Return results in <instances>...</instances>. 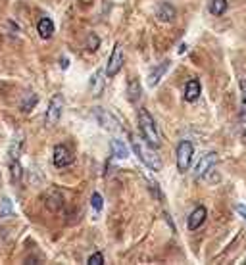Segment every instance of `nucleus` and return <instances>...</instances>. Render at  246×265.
I'll list each match as a JSON object with an SVG mask.
<instances>
[{
  "label": "nucleus",
  "instance_id": "1",
  "mask_svg": "<svg viewBox=\"0 0 246 265\" xmlns=\"http://www.w3.org/2000/svg\"><path fill=\"white\" fill-rule=\"evenodd\" d=\"M139 127H141V133L144 137V141L148 142L150 146L158 148L160 146V133H158V127H156V121L154 117L148 114V110L141 108L139 110Z\"/></svg>",
  "mask_w": 246,
  "mask_h": 265
},
{
  "label": "nucleus",
  "instance_id": "2",
  "mask_svg": "<svg viewBox=\"0 0 246 265\" xmlns=\"http://www.w3.org/2000/svg\"><path fill=\"white\" fill-rule=\"evenodd\" d=\"M131 146H133L135 154L139 156V159H141L146 167H150L152 171H160V169H162V159H160L158 156H156V152L152 150L154 146H152V148H148L150 144H148V146H146V144H142V142L139 141L137 137H133V135H131Z\"/></svg>",
  "mask_w": 246,
  "mask_h": 265
},
{
  "label": "nucleus",
  "instance_id": "3",
  "mask_svg": "<svg viewBox=\"0 0 246 265\" xmlns=\"http://www.w3.org/2000/svg\"><path fill=\"white\" fill-rule=\"evenodd\" d=\"M193 154H194V146L191 141H181L179 146H177V169L181 173L189 171L191 167V161H193Z\"/></svg>",
  "mask_w": 246,
  "mask_h": 265
},
{
  "label": "nucleus",
  "instance_id": "4",
  "mask_svg": "<svg viewBox=\"0 0 246 265\" xmlns=\"http://www.w3.org/2000/svg\"><path fill=\"white\" fill-rule=\"evenodd\" d=\"M62 110H64V96L62 94H54L48 102V110H46V115H44V121L48 127H54V125L60 121L62 117Z\"/></svg>",
  "mask_w": 246,
  "mask_h": 265
},
{
  "label": "nucleus",
  "instance_id": "5",
  "mask_svg": "<svg viewBox=\"0 0 246 265\" xmlns=\"http://www.w3.org/2000/svg\"><path fill=\"white\" fill-rule=\"evenodd\" d=\"M122 68H123V50L120 44H116V46H114V52H112L110 60H108L106 75H108V77H116Z\"/></svg>",
  "mask_w": 246,
  "mask_h": 265
},
{
  "label": "nucleus",
  "instance_id": "6",
  "mask_svg": "<svg viewBox=\"0 0 246 265\" xmlns=\"http://www.w3.org/2000/svg\"><path fill=\"white\" fill-rule=\"evenodd\" d=\"M54 165L56 167H68L73 163V154L70 152V148L68 146H64V144H58V146H54Z\"/></svg>",
  "mask_w": 246,
  "mask_h": 265
},
{
  "label": "nucleus",
  "instance_id": "7",
  "mask_svg": "<svg viewBox=\"0 0 246 265\" xmlns=\"http://www.w3.org/2000/svg\"><path fill=\"white\" fill-rule=\"evenodd\" d=\"M92 112H94L98 123L102 125L104 129H108V131H118V129H120V121H118L110 112H106L102 108H92Z\"/></svg>",
  "mask_w": 246,
  "mask_h": 265
},
{
  "label": "nucleus",
  "instance_id": "8",
  "mask_svg": "<svg viewBox=\"0 0 246 265\" xmlns=\"http://www.w3.org/2000/svg\"><path fill=\"white\" fill-rule=\"evenodd\" d=\"M217 163V154L215 152H210V154H204L202 159L198 161V165H196V169H194V175L198 177H204L206 173H210L211 169H213V165Z\"/></svg>",
  "mask_w": 246,
  "mask_h": 265
},
{
  "label": "nucleus",
  "instance_id": "9",
  "mask_svg": "<svg viewBox=\"0 0 246 265\" xmlns=\"http://www.w3.org/2000/svg\"><path fill=\"white\" fill-rule=\"evenodd\" d=\"M206 215H208L206 208H204V206H198V208H196V210H194V212L189 215V223H187V225H189V229H191V230L198 229V227H200V225L206 221Z\"/></svg>",
  "mask_w": 246,
  "mask_h": 265
},
{
  "label": "nucleus",
  "instance_id": "10",
  "mask_svg": "<svg viewBox=\"0 0 246 265\" xmlns=\"http://www.w3.org/2000/svg\"><path fill=\"white\" fill-rule=\"evenodd\" d=\"M106 71L104 70H98L94 73V77L90 79V90H92V96H100L104 92V85H106V79H104Z\"/></svg>",
  "mask_w": 246,
  "mask_h": 265
},
{
  "label": "nucleus",
  "instance_id": "11",
  "mask_svg": "<svg viewBox=\"0 0 246 265\" xmlns=\"http://www.w3.org/2000/svg\"><path fill=\"white\" fill-rule=\"evenodd\" d=\"M23 144H25V141H23V133H19L18 137H14V141H12L10 148H8V156H10V159H19L21 152H23Z\"/></svg>",
  "mask_w": 246,
  "mask_h": 265
},
{
  "label": "nucleus",
  "instance_id": "12",
  "mask_svg": "<svg viewBox=\"0 0 246 265\" xmlns=\"http://www.w3.org/2000/svg\"><path fill=\"white\" fill-rule=\"evenodd\" d=\"M141 83H139V79H135V77H131L129 79V85H127V98H129V102H137L139 98H141Z\"/></svg>",
  "mask_w": 246,
  "mask_h": 265
},
{
  "label": "nucleus",
  "instance_id": "13",
  "mask_svg": "<svg viewBox=\"0 0 246 265\" xmlns=\"http://www.w3.org/2000/svg\"><path fill=\"white\" fill-rule=\"evenodd\" d=\"M110 146H112V156H116L118 159H125L129 156V148H127V144L120 139H112L110 142Z\"/></svg>",
  "mask_w": 246,
  "mask_h": 265
},
{
  "label": "nucleus",
  "instance_id": "14",
  "mask_svg": "<svg viewBox=\"0 0 246 265\" xmlns=\"http://www.w3.org/2000/svg\"><path fill=\"white\" fill-rule=\"evenodd\" d=\"M37 104H39V96H37L35 92H25L23 98H21V102H19V110H21L23 114H27V112H31Z\"/></svg>",
  "mask_w": 246,
  "mask_h": 265
},
{
  "label": "nucleus",
  "instance_id": "15",
  "mask_svg": "<svg viewBox=\"0 0 246 265\" xmlns=\"http://www.w3.org/2000/svg\"><path fill=\"white\" fill-rule=\"evenodd\" d=\"M156 16H158L160 21H171L175 18V8L171 4H167V2H162L158 6V10H156Z\"/></svg>",
  "mask_w": 246,
  "mask_h": 265
},
{
  "label": "nucleus",
  "instance_id": "16",
  "mask_svg": "<svg viewBox=\"0 0 246 265\" xmlns=\"http://www.w3.org/2000/svg\"><path fill=\"white\" fill-rule=\"evenodd\" d=\"M198 96H200V83L196 79H191L187 83V87H185V100L194 102V100H198Z\"/></svg>",
  "mask_w": 246,
  "mask_h": 265
},
{
  "label": "nucleus",
  "instance_id": "17",
  "mask_svg": "<svg viewBox=\"0 0 246 265\" xmlns=\"http://www.w3.org/2000/svg\"><path fill=\"white\" fill-rule=\"evenodd\" d=\"M37 29H39V35L42 38H50L54 35V21L50 18H42L39 21Z\"/></svg>",
  "mask_w": 246,
  "mask_h": 265
},
{
  "label": "nucleus",
  "instance_id": "18",
  "mask_svg": "<svg viewBox=\"0 0 246 265\" xmlns=\"http://www.w3.org/2000/svg\"><path fill=\"white\" fill-rule=\"evenodd\" d=\"M167 70H169V62H162L158 68L150 73V77H148V85H150V87H156V85L160 83V79H162V75H164Z\"/></svg>",
  "mask_w": 246,
  "mask_h": 265
},
{
  "label": "nucleus",
  "instance_id": "19",
  "mask_svg": "<svg viewBox=\"0 0 246 265\" xmlns=\"http://www.w3.org/2000/svg\"><path fill=\"white\" fill-rule=\"evenodd\" d=\"M227 10V0H210V12L213 16H221Z\"/></svg>",
  "mask_w": 246,
  "mask_h": 265
},
{
  "label": "nucleus",
  "instance_id": "20",
  "mask_svg": "<svg viewBox=\"0 0 246 265\" xmlns=\"http://www.w3.org/2000/svg\"><path fill=\"white\" fill-rule=\"evenodd\" d=\"M10 173H12V181H14V183L21 179V165H19V159H10Z\"/></svg>",
  "mask_w": 246,
  "mask_h": 265
},
{
  "label": "nucleus",
  "instance_id": "21",
  "mask_svg": "<svg viewBox=\"0 0 246 265\" xmlns=\"http://www.w3.org/2000/svg\"><path fill=\"white\" fill-rule=\"evenodd\" d=\"M98 46H100V38L94 35V33H90V35L87 37V50L88 52H96Z\"/></svg>",
  "mask_w": 246,
  "mask_h": 265
},
{
  "label": "nucleus",
  "instance_id": "22",
  "mask_svg": "<svg viewBox=\"0 0 246 265\" xmlns=\"http://www.w3.org/2000/svg\"><path fill=\"white\" fill-rule=\"evenodd\" d=\"M102 202H104V200H102V196L98 194V192H94V194L90 196V206H92L96 212L102 210Z\"/></svg>",
  "mask_w": 246,
  "mask_h": 265
},
{
  "label": "nucleus",
  "instance_id": "23",
  "mask_svg": "<svg viewBox=\"0 0 246 265\" xmlns=\"http://www.w3.org/2000/svg\"><path fill=\"white\" fill-rule=\"evenodd\" d=\"M87 264L88 265H102L104 264V256H102L100 252H96V254H92V256H88Z\"/></svg>",
  "mask_w": 246,
  "mask_h": 265
},
{
  "label": "nucleus",
  "instance_id": "24",
  "mask_svg": "<svg viewBox=\"0 0 246 265\" xmlns=\"http://www.w3.org/2000/svg\"><path fill=\"white\" fill-rule=\"evenodd\" d=\"M12 213V202H10V198H4L2 200V210H0V215L2 217H6V215H10Z\"/></svg>",
  "mask_w": 246,
  "mask_h": 265
},
{
  "label": "nucleus",
  "instance_id": "25",
  "mask_svg": "<svg viewBox=\"0 0 246 265\" xmlns=\"http://www.w3.org/2000/svg\"><path fill=\"white\" fill-rule=\"evenodd\" d=\"M241 90H243V114H241V117L246 119V79L241 81Z\"/></svg>",
  "mask_w": 246,
  "mask_h": 265
},
{
  "label": "nucleus",
  "instance_id": "26",
  "mask_svg": "<svg viewBox=\"0 0 246 265\" xmlns=\"http://www.w3.org/2000/svg\"><path fill=\"white\" fill-rule=\"evenodd\" d=\"M60 66H62V70H68V66H70V60H68V58H62V60H60Z\"/></svg>",
  "mask_w": 246,
  "mask_h": 265
},
{
  "label": "nucleus",
  "instance_id": "27",
  "mask_svg": "<svg viewBox=\"0 0 246 265\" xmlns=\"http://www.w3.org/2000/svg\"><path fill=\"white\" fill-rule=\"evenodd\" d=\"M237 212L241 213V215H245V219H246V208L245 206H239V208H237Z\"/></svg>",
  "mask_w": 246,
  "mask_h": 265
},
{
  "label": "nucleus",
  "instance_id": "28",
  "mask_svg": "<svg viewBox=\"0 0 246 265\" xmlns=\"http://www.w3.org/2000/svg\"><path fill=\"white\" fill-rule=\"evenodd\" d=\"M245 139H246V131H245Z\"/></svg>",
  "mask_w": 246,
  "mask_h": 265
}]
</instances>
